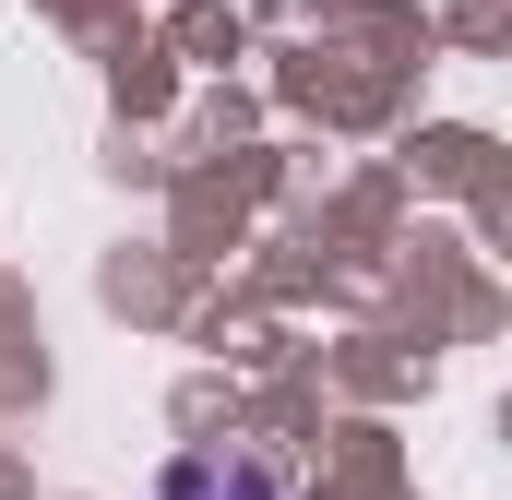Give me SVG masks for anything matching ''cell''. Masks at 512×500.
<instances>
[{
	"label": "cell",
	"mask_w": 512,
	"mask_h": 500,
	"mask_svg": "<svg viewBox=\"0 0 512 500\" xmlns=\"http://www.w3.org/2000/svg\"><path fill=\"white\" fill-rule=\"evenodd\" d=\"M155 500H274V465L262 453H227V441H203V453H179Z\"/></svg>",
	"instance_id": "1"
}]
</instances>
